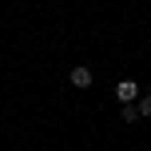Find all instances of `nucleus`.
<instances>
[{"label":"nucleus","instance_id":"f257e3e1","mask_svg":"<svg viewBox=\"0 0 151 151\" xmlns=\"http://www.w3.org/2000/svg\"><path fill=\"white\" fill-rule=\"evenodd\" d=\"M139 96H143V88H139L135 80H119L115 83V99H119V104H135Z\"/></svg>","mask_w":151,"mask_h":151},{"label":"nucleus","instance_id":"20e7f679","mask_svg":"<svg viewBox=\"0 0 151 151\" xmlns=\"http://www.w3.org/2000/svg\"><path fill=\"white\" fill-rule=\"evenodd\" d=\"M119 119H127V123H135V119H139V107H135V104H123V111H119Z\"/></svg>","mask_w":151,"mask_h":151},{"label":"nucleus","instance_id":"f03ea898","mask_svg":"<svg viewBox=\"0 0 151 151\" xmlns=\"http://www.w3.org/2000/svg\"><path fill=\"white\" fill-rule=\"evenodd\" d=\"M68 80H72V88H91V72L88 68H72Z\"/></svg>","mask_w":151,"mask_h":151},{"label":"nucleus","instance_id":"7ed1b4c3","mask_svg":"<svg viewBox=\"0 0 151 151\" xmlns=\"http://www.w3.org/2000/svg\"><path fill=\"white\" fill-rule=\"evenodd\" d=\"M135 107H139V119H151V91L135 99Z\"/></svg>","mask_w":151,"mask_h":151}]
</instances>
